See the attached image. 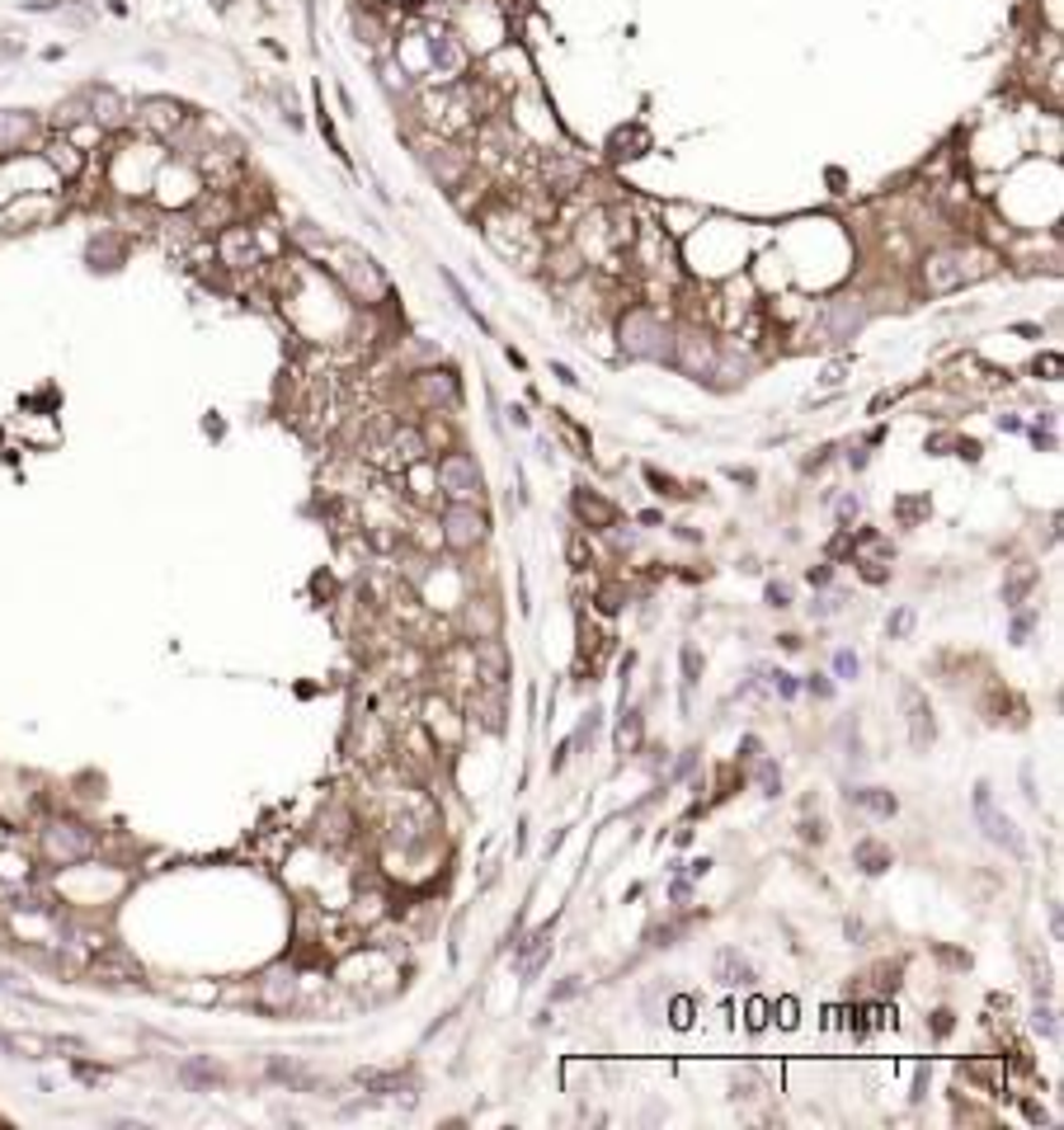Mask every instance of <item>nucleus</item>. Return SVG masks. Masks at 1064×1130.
Here are the masks:
<instances>
[{"label": "nucleus", "mask_w": 1064, "mask_h": 1130, "mask_svg": "<svg viewBox=\"0 0 1064 1130\" xmlns=\"http://www.w3.org/2000/svg\"><path fill=\"white\" fill-rule=\"evenodd\" d=\"M800 839H806V843H825V824H819V820L810 824L806 820V824H800Z\"/></svg>", "instance_id": "obj_49"}, {"label": "nucleus", "mask_w": 1064, "mask_h": 1130, "mask_svg": "<svg viewBox=\"0 0 1064 1130\" xmlns=\"http://www.w3.org/2000/svg\"><path fill=\"white\" fill-rule=\"evenodd\" d=\"M1022 1112H1027V1122H1037V1126H1046V1122H1050V1116L1041 1112V1103H1027V1107H1022Z\"/></svg>", "instance_id": "obj_55"}, {"label": "nucleus", "mask_w": 1064, "mask_h": 1130, "mask_svg": "<svg viewBox=\"0 0 1064 1130\" xmlns=\"http://www.w3.org/2000/svg\"><path fill=\"white\" fill-rule=\"evenodd\" d=\"M975 274L980 269H970L966 250H932V255L924 259V288L928 292H956V288H966Z\"/></svg>", "instance_id": "obj_5"}, {"label": "nucleus", "mask_w": 1064, "mask_h": 1130, "mask_svg": "<svg viewBox=\"0 0 1064 1130\" xmlns=\"http://www.w3.org/2000/svg\"><path fill=\"white\" fill-rule=\"evenodd\" d=\"M1031 1032H1037V1036H1046V1041H1056V1036H1060L1056 1008H1050L1046 998H1037V1008H1031Z\"/></svg>", "instance_id": "obj_31"}, {"label": "nucleus", "mask_w": 1064, "mask_h": 1130, "mask_svg": "<svg viewBox=\"0 0 1064 1130\" xmlns=\"http://www.w3.org/2000/svg\"><path fill=\"white\" fill-rule=\"evenodd\" d=\"M678 664H683V712H693V688H697V679H702V655H697V645H683L678 650Z\"/></svg>", "instance_id": "obj_27"}, {"label": "nucleus", "mask_w": 1064, "mask_h": 1130, "mask_svg": "<svg viewBox=\"0 0 1064 1130\" xmlns=\"http://www.w3.org/2000/svg\"><path fill=\"white\" fill-rule=\"evenodd\" d=\"M433 66H439V76H458L462 62H466V53L458 47V38L452 34H433Z\"/></svg>", "instance_id": "obj_22"}, {"label": "nucleus", "mask_w": 1064, "mask_h": 1130, "mask_svg": "<svg viewBox=\"0 0 1064 1130\" xmlns=\"http://www.w3.org/2000/svg\"><path fill=\"white\" fill-rule=\"evenodd\" d=\"M1041 584V570L1037 565H1012L1008 574H1003V608H1022L1027 603V593Z\"/></svg>", "instance_id": "obj_18"}, {"label": "nucleus", "mask_w": 1064, "mask_h": 1130, "mask_svg": "<svg viewBox=\"0 0 1064 1130\" xmlns=\"http://www.w3.org/2000/svg\"><path fill=\"white\" fill-rule=\"evenodd\" d=\"M179 1078H185V1084L194 1088V1093H208V1088L221 1078V1069L212 1065V1059H198V1055H194V1059H185V1065H179Z\"/></svg>", "instance_id": "obj_25"}, {"label": "nucleus", "mask_w": 1064, "mask_h": 1130, "mask_svg": "<svg viewBox=\"0 0 1064 1130\" xmlns=\"http://www.w3.org/2000/svg\"><path fill=\"white\" fill-rule=\"evenodd\" d=\"M853 862L863 866L867 876H881V872H890V848L876 843V839H863V843H853Z\"/></svg>", "instance_id": "obj_24"}, {"label": "nucleus", "mask_w": 1064, "mask_h": 1130, "mask_svg": "<svg viewBox=\"0 0 1064 1130\" xmlns=\"http://www.w3.org/2000/svg\"><path fill=\"white\" fill-rule=\"evenodd\" d=\"M754 782H758V796H777V792H782V768H777L773 759H763V754H758V759H754Z\"/></svg>", "instance_id": "obj_28"}, {"label": "nucleus", "mask_w": 1064, "mask_h": 1130, "mask_svg": "<svg viewBox=\"0 0 1064 1130\" xmlns=\"http://www.w3.org/2000/svg\"><path fill=\"white\" fill-rule=\"evenodd\" d=\"M754 674H758V679L768 683V688L777 693V698H796V693H800V683H796V679H792V674H787V669H754Z\"/></svg>", "instance_id": "obj_32"}, {"label": "nucleus", "mask_w": 1064, "mask_h": 1130, "mask_svg": "<svg viewBox=\"0 0 1064 1130\" xmlns=\"http://www.w3.org/2000/svg\"><path fill=\"white\" fill-rule=\"evenodd\" d=\"M490 538V519H485V509L476 500H452L448 509H443V542H448V551H476L481 542Z\"/></svg>", "instance_id": "obj_3"}, {"label": "nucleus", "mask_w": 1064, "mask_h": 1130, "mask_svg": "<svg viewBox=\"0 0 1064 1130\" xmlns=\"http://www.w3.org/2000/svg\"><path fill=\"white\" fill-rule=\"evenodd\" d=\"M956 448H961V457H970V462H975V457H980V443H975V439H961V443H956Z\"/></svg>", "instance_id": "obj_56"}, {"label": "nucleus", "mask_w": 1064, "mask_h": 1130, "mask_svg": "<svg viewBox=\"0 0 1064 1130\" xmlns=\"http://www.w3.org/2000/svg\"><path fill=\"white\" fill-rule=\"evenodd\" d=\"M471 645V674H476V683H504L509 679V645L500 641V636H476V641H466Z\"/></svg>", "instance_id": "obj_10"}, {"label": "nucleus", "mask_w": 1064, "mask_h": 1130, "mask_svg": "<svg viewBox=\"0 0 1064 1130\" xmlns=\"http://www.w3.org/2000/svg\"><path fill=\"white\" fill-rule=\"evenodd\" d=\"M363 1088H372V1093H401V1088H410V1078L401 1074H359Z\"/></svg>", "instance_id": "obj_33"}, {"label": "nucleus", "mask_w": 1064, "mask_h": 1130, "mask_svg": "<svg viewBox=\"0 0 1064 1130\" xmlns=\"http://www.w3.org/2000/svg\"><path fill=\"white\" fill-rule=\"evenodd\" d=\"M1003 706H1008V698H1003V693L994 688V693L985 698V721H994V725H999V712H1003Z\"/></svg>", "instance_id": "obj_45"}, {"label": "nucleus", "mask_w": 1064, "mask_h": 1130, "mask_svg": "<svg viewBox=\"0 0 1064 1130\" xmlns=\"http://www.w3.org/2000/svg\"><path fill=\"white\" fill-rule=\"evenodd\" d=\"M693 763H697V749H688V754H683V759H678V768H674V777H688V773H693Z\"/></svg>", "instance_id": "obj_53"}, {"label": "nucleus", "mask_w": 1064, "mask_h": 1130, "mask_svg": "<svg viewBox=\"0 0 1064 1130\" xmlns=\"http://www.w3.org/2000/svg\"><path fill=\"white\" fill-rule=\"evenodd\" d=\"M857 674H863V660H857L853 650H838L834 655V679H844V683H853Z\"/></svg>", "instance_id": "obj_34"}, {"label": "nucleus", "mask_w": 1064, "mask_h": 1130, "mask_svg": "<svg viewBox=\"0 0 1064 1130\" xmlns=\"http://www.w3.org/2000/svg\"><path fill=\"white\" fill-rule=\"evenodd\" d=\"M848 805H863V811L881 815V820H890L899 811L895 792H886V786H857V792H848Z\"/></svg>", "instance_id": "obj_21"}, {"label": "nucleus", "mask_w": 1064, "mask_h": 1130, "mask_svg": "<svg viewBox=\"0 0 1064 1130\" xmlns=\"http://www.w3.org/2000/svg\"><path fill=\"white\" fill-rule=\"evenodd\" d=\"M321 839H326L330 848H340V843L353 839V815L344 811V805H330V811L321 815Z\"/></svg>", "instance_id": "obj_23"}, {"label": "nucleus", "mask_w": 1064, "mask_h": 1130, "mask_svg": "<svg viewBox=\"0 0 1064 1130\" xmlns=\"http://www.w3.org/2000/svg\"><path fill=\"white\" fill-rule=\"evenodd\" d=\"M806 693H810V698H819V702H829V698H834V683H829L825 674H810V679H806Z\"/></svg>", "instance_id": "obj_39"}, {"label": "nucleus", "mask_w": 1064, "mask_h": 1130, "mask_svg": "<svg viewBox=\"0 0 1064 1130\" xmlns=\"http://www.w3.org/2000/svg\"><path fill=\"white\" fill-rule=\"evenodd\" d=\"M937 956H942L947 966H961V971H970V956H966V952H947V947H937Z\"/></svg>", "instance_id": "obj_51"}, {"label": "nucleus", "mask_w": 1064, "mask_h": 1130, "mask_svg": "<svg viewBox=\"0 0 1064 1130\" xmlns=\"http://www.w3.org/2000/svg\"><path fill=\"white\" fill-rule=\"evenodd\" d=\"M886 631L895 636V641H899V636H909V631H914V608H895V612H890Z\"/></svg>", "instance_id": "obj_35"}, {"label": "nucleus", "mask_w": 1064, "mask_h": 1130, "mask_svg": "<svg viewBox=\"0 0 1064 1130\" xmlns=\"http://www.w3.org/2000/svg\"><path fill=\"white\" fill-rule=\"evenodd\" d=\"M951 1027H956V1022H951L947 1008H942V1013H932V1036H937V1041H942V1036H951Z\"/></svg>", "instance_id": "obj_46"}, {"label": "nucleus", "mask_w": 1064, "mask_h": 1130, "mask_svg": "<svg viewBox=\"0 0 1064 1130\" xmlns=\"http://www.w3.org/2000/svg\"><path fill=\"white\" fill-rule=\"evenodd\" d=\"M918 513H928V500H899V523H905V528L918 519Z\"/></svg>", "instance_id": "obj_42"}, {"label": "nucleus", "mask_w": 1064, "mask_h": 1130, "mask_svg": "<svg viewBox=\"0 0 1064 1130\" xmlns=\"http://www.w3.org/2000/svg\"><path fill=\"white\" fill-rule=\"evenodd\" d=\"M1022 966H1027V985H1031V994H1037V998H1050V966H1046V961H1037L1031 952H1022Z\"/></svg>", "instance_id": "obj_30"}, {"label": "nucleus", "mask_w": 1064, "mask_h": 1130, "mask_svg": "<svg viewBox=\"0 0 1064 1130\" xmlns=\"http://www.w3.org/2000/svg\"><path fill=\"white\" fill-rule=\"evenodd\" d=\"M693 1013H697L693 998H674V1013H669V1022H674L678 1032H688V1027H693Z\"/></svg>", "instance_id": "obj_36"}, {"label": "nucleus", "mask_w": 1064, "mask_h": 1130, "mask_svg": "<svg viewBox=\"0 0 1064 1130\" xmlns=\"http://www.w3.org/2000/svg\"><path fill=\"white\" fill-rule=\"evenodd\" d=\"M777 645H782V650H800V636L787 631V636H777Z\"/></svg>", "instance_id": "obj_58"}, {"label": "nucleus", "mask_w": 1064, "mask_h": 1130, "mask_svg": "<svg viewBox=\"0 0 1064 1130\" xmlns=\"http://www.w3.org/2000/svg\"><path fill=\"white\" fill-rule=\"evenodd\" d=\"M255 1004L265 1008V1013H288V1008L297 1004V975H292V966H269V971L259 975Z\"/></svg>", "instance_id": "obj_11"}, {"label": "nucleus", "mask_w": 1064, "mask_h": 1130, "mask_svg": "<svg viewBox=\"0 0 1064 1130\" xmlns=\"http://www.w3.org/2000/svg\"><path fill=\"white\" fill-rule=\"evenodd\" d=\"M716 339L702 335V330H683V335H674V349H669V358L678 363V368L688 372V377H712L716 368Z\"/></svg>", "instance_id": "obj_7"}, {"label": "nucleus", "mask_w": 1064, "mask_h": 1130, "mask_svg": "<svg viewBox=\"0 0 1064 1130\" xmlns=\"http://www.w3.org/2000/svg\"><path fill=\"white\" fill-rule=\"evenodd\" d=\"M414 391H420V401H429V406H458V377L452 372H420L414 377Z\"/></svg>", "instance_id": "obj_16"}, {"label": "nucleus", "mask_w": 1064, "mask_h": 1130, "mask_svg": "<svg viewBox=\"0 0 1064 1130\" xmlns=\"http://www.w3.org/2000/svg\"><path fill=\"white\" fill-rule=\"evenodd\" d=\"M38 848H43V857L53 866H76L99 853V834L85 820H66L62 815V820H47L38 830Z\"/></svg>", "instance_id": "obj_1"}, {"label": "nucleus", "mask_w": 1064, "mask_h": 1130, "mask_svg": "<svg viewBox=\"0 0 1064 1130\" xmlns=\"http://www.w3.org/2000/svg\"><path fill=\"white\" fill-rule=\"evenodd\" d=\"M76 1074L85 1078V1084H99V1078H104V1069H95V1065H76Z\"/></svg>", "instance_id": "obj_54"}, {"label": "nucleus", "mask_w": 1064, "mask_h": 1130, "mask_svg": "<svg viewBox=\"0 0 1064 1130\" xmlns=\"http://www.w3.org/2000/svg\"><path fill=\"white\" fill-rule=\"evenodd\" d=\"M763 599H768V608H777V612L792 608V589H787V584H768Z\"/></svg>", "instance_id": "obj_38"}, {"label": "nucleus", "mask_w": 1064, "mask_h": 1130, "mask_svg": "<svg viewBox=\"0 0 1064 1130\" xmlns=\"http://www.w3.org/2000/svg\"><path fill=\"white\" fill-rule=\"evenodd\" d=\"M269 1078L273 1084H283V1088H297V1093H316L321 1088V1078L307 1074L302 1065H292V1059H269Z\"/></svg>", "instance_id": "obj_19"}, {"label": "nucleus", "mask_w": 1064, "mask_h": 1130, "mask_svg": "<svg viewBox=\"0 0 1064 1130\" xmlns=\"http://www.w3.org/2000/svg\"><path fill=\"white\" fill-rule=\"evenodd\" d=\"M580 989H584V985H580V975H570V980H561V985L552 989V1004H565V998H575Z\"/></svg>", "instance_id": "obj_43"}, {"label": "nucleus", "mask_w": 1064, "mask_h": 1130, "mask_svg": "<svg viewBox=\"0 0 1064 1130\" xmlns=\"http://www.w3.org/2000/svg\"><path fill=\"white\" fill-rule=\"evenodd\" d=\"M433 476H439V490L448 494V500H481V467H476V457H466V452H448Z\"/></svg>", "instance_id": "obj_6"}, {"label": "nucleus", "mask_w": 1064, "mask_h": 1130, "mask_svg": "<svg viewBox=\"0 0 1064 1130\" xmlns=\"http://www.w3.org/2000/svg\"><path fill=\"white\" fill-rule=\"evenodd\" d=\"M466 716H471L481 730L490 735H504V716H509V706H504V683H476L471 693H466Z\"/></svg>", "instance_id": "obj_8"}, {"label": "nucleus", "mask_w": 1064, "mask_h": 1130, "mask_svg": "<svg viewBox=\"0 0 1064 1130\" xmlns=\"http://www.w3.org/2000/svg\"><path fill=\"white\" fill-rule=\"evenodd\" d=\"M546 956H552V923L537 928L533 937H523V942H514V966H519L523 975H537L546 966Z\"/></svg>", "instance_id": "obj_15"}, {"label": "nucleus", "mask_w": 1064, "mask_h": 1130, "mask_svg": "<svg viewBox=\"0 0 1064 1130\" xmlns=\"http://www.w3.org/2000/svg\"><path fill=\"white\" fill-rule=\"evenodd\" d=\"M754 1088H758V1074H754V1069H744V1074H735L731 1093H735V1097H754Z\"/></svg>", "instance_id": "obj_41"}, {"label": "nucleus", "mask_w": 1064, "mask_h": 1130, "mask_svg": "<svg viewBox=\"0 0 1064 1130\" xmlns=\"http://www.w3.org/2000/svg\"><path fill=\"white\" fill-rule=\"evenodd\" d=\"M641 740H645L641 712H626L622 706V721H617V754H641Z\"/></svg>", "instance_id": "obj_26"}, {"label": "nucleus", "mask_w": 1064, "mask_h": 1130, "mask_svg": "<svg viewBox=\"0 0 1064 1130\" xmlns=\"http://www.w3.org/2000/svg\"><path fill=\"white\" fill-rule=\"evenodd\" d=\"M645 481H651V486H660V494H678V486L669 476H660V471H645Z\"/></svg>", "instance_id": "obj_52"}, {"label": "nucleus", "mask_w": 1064, "mask_h": 1130, "mask_svg": "<svg viewBox=\"0 0 1064 1130\" xmlns=\"http://www.w3.org/2000/svg\"><path fill=\"white\" fill-rule=\"evenodd\" d=\"M739 749H744V754H739V759H744V763H754L758 754H763V744H758V735H744V744H739Z\"/></svg>", "instance_id": "obj_48"}, {"label": "nucleus", "mask_w": 1064, "mask_h": 1130, "mask_svg": "<svg viewBox=\"0 0 1064 1130\" xmlns=\"http://www.w3.org/2000/svg\"><path fill=\"white\" fill-rule=\"evenodd\" d=\"M575 513H580V523H589V528H613L617 523V504L603 500V494L594 490H575Z\"/></svg>", "instance_id": "obj_17"}, {"label": "nucleus", "mask_w": 1064, "mask_h": 1130, "mask_svg": "<svg viewBox=\"0 0 1064 1130\" xmlns=\"http://www.w3.org/2000/svg\"><path fill=\"white\" fill-rule=\"evenodd\" d=\"M669 349H674V330H669L655 311L636 307L622 316V353L626 358H669Z\"/></svg>", "instance_id": "obj_2"}, {"label": "nucleus", "mask_w": 1064, "mask_h": 1130, "mask_svg": "<svg viewBox=\"0 0 1064 1130\" xmlns=\"http://www.w3.org/2000/svg\"><path fill=\"white\" fill-rule=\"evenodd\" d=\"M500 627H504V612H500V603H495L490 593L462 603V631H466V641H476V636H500Z\"/></svg>", "instance_id": "obj_12"}, {"label": "nucleus", "mask_w": 1064, "mask_h": 1130, "mask_svg": "<svg viewBox=\"0 0 1064 1130\" xmlns=\"http://www.w3.org/2000/svg\"><path fill=\"white\" fill-rule=\"evenodd\" d=\"M899 702H905L909 744H914L918 754H928V749H932V740H937V721H932V706H928V698H924V688L905 683V688H899Z\"/></svg>", "instance_id": "obj_9"}, {"label": "nucleus", "mask_w": 1064, "mask_h": 1130, "mask_svg": "<svg viewBox=\"0 0 1064 1130\" xmlns=\"http://www.w3.org/2000/svg\"><path fill=\"white\" fill-rule=\"evenodd\" d=\"M857 509H863V500H857V494H844V500H838V523H853Z\"/></svg>", "instance_id": "obj_44"}, {"label": "nucleus", "mask_w": 1064, "mask_h": 1130, "mask_svg": "<svg viewBox=\"0 0 1064 1130\" xmlns=\"http://www.w3.org/2000/svg\"><path fill=\"white\" fill-rule=\"evenodd\" d=\"M825 326L834 339H853L867 326V301L863 297H834L825 307Z\"/></svg>", "instance_id": "obj_13"}, {"label": "nucleus", "mask_w": 1064, "mask_h": 1130, "mask_svg": "<svg viewBox=\"0 0 1064 1130\" xmlns=\"http://www.w3.org/2000/svg\"><path fill=\"white\" fill-rule=\"evenodd\" d=\"M716 980H721L726 989H754V980H758V971H754V961H749L744 952H739V947H721V952H716Z\"/></svg>", "instance_id": "obj_14"}, {"label": "nucleus", "mask_w": 1064, "mask_h": 1130, "mask_svg": "<svg viewBox=\"0 0 1064 1130\" xmlns=\"http://www.w3.org/2000/svg\"><path fill=\"white\" fill-rule=\"evenodd\" d=\"M768 1013H773V1008H768L763 998H754V1004H749V1032H763V1027H768Z\"/></svg>", "instance_id": "obj_40"}, {"label": "nucleus", "mask_w": 1064, "mask_h": 1130, "mask_svg": "<svg viewBox=\"0 0 1064 1130\" xmlns=\"http://www.w3.org/2000/svg\"><path fill=\"white\" fill-rule=\"evenodd\" d=\"M810 584H815V589H825L829 580H834V565H810V574H806Z\"/></svg>", "instance_id": "obj_47"}, {"label": "nucleus", "mask_w": 1064, "mask_h": 1130, "mask_svg": "<svg viewBox=\"0 0 1064 1130\" xmlns=\"http://www.w3.org/2000/svg\"><path fill=\"white\" fill-rule=\"evenodd\" d=\"M599 725H603V706H589V712L580 716V725H575V735H570V749H589L594 735H599Z\"/></svg>", "instance_id": "obj_29"}, {"label": "nucleus", "mask_w": 1064, "mask_h": 1130, "mask_svg": "<svg viewBox=\"0 0 1064 1130\" xmlns=\"http://www.w3.org/2000/svg\"><path fill=\"white\" fill-rule=\"evenodd\" d=\"M796 1022V1004L792 998H782V1027H792Z\"/></svg>", "instance_id": "obj_57"}, {"label": "nucleus", "mask_w": 1064, "mask_h": 1130, "mask_svg": "<svg viewBox=\"0 0 1064 1130\" xmlns=\"http://www.w3.org/2000/svg\"><path fill=\"white\" fill-rule=\"evenodd\" d=\"M975 820H980V830H985V839L994 848H1003V853L1018 857V862L1027 857V839L1018 834V824H1012L1008 815L994 811V786L989 782H975Z\"/></svg>", "instance_id": "obj_4"}, {"label": "nucleus", "mask_w": 1064, "mask_h": 1130, "mask_svg": "<svg viewBox=\"0 0 1064 1130\" xmlns=\"http://www.w3.org/2000/svg\"><path fill=\"white\" fill-rule=\"evenodd\" d=\"M34 137V118L15 114V109H0V151H19Z\"/></svg>", "instance_id": "obj_20"}, {"label": "nucleus", "mask_w": 1064, "mask_h": 1130, "mask_svg": "<svg viewBox=\"0 0 1064 1130\" xmlns=\"http://www.w3.org/2000/svg\"><path fill=\"white\" fill-rule=\"evenodd\" d=\"M1041 622V612L1031 608V612H1018V622H1012V641L1018 645H1027V636H1031V627H1037Z\"/></svg>", "instance_id": "obj_37"}, {"label": "nucleus", "mask_w": 1064, "mask_h": 1130, "mask_svg": "<svg viewBox=\"0 0 1064 1130\" xmlns=\"http://www.w3.org/2000/svg\"><path fill=\"white\" fill-rule=\"evenodd\" d=\"M669 900H674V904H688V900H693V885H688V881H674V885H669Z\"/></svg>", "instance_id": "obj_50"}]
</instances>
